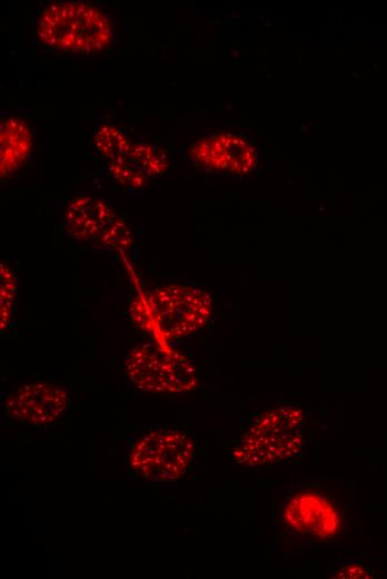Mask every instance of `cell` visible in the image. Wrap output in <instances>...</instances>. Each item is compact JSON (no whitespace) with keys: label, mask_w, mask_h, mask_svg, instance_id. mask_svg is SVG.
Returning a JSON list of instances; mask_svg holds the SVG:
<instances>
[{"label":"cell","mask_w":387,"mask_h":579,"mask_svg":"<svg viewBox=\"0 0 387 579\" xmlns=\"http://www.w3.org/2000/svg\"><path fill=\"white\" fill-rule=\"evenodd\" d=\"M115 22L103 8L80 1H62L46 8L37 23L40 42L54 51L92 53L106 49Z\"/></svg>","instance_id":"cell-2"},{"label":"cell","mask_w":387,"mask_h":579,"mask_svg":"<svg viewBox=\"0 0 387 579\" xmlns=\"http://www.w3.org/2000/svg\"><path fill=\"white\" fill-rule=\"evenodd\" d=\"M125 158H127L148 179L161 175L168 167L166 154L153 145H132Z\"/></svg>","instance_id":"cell-11"},{"label":"cell","mask_w":387,"mask_h":579,"mask_svg":"<svg viewBox=\"0 0 387 579\" xmlns=\"http://www.w3.org/2000/svg\"><path fill=\"white\" fill-rule=\"evenodd\" d=\"M95 149L110 161L128 155L131 144L115 126H102L93 138Z\"/></svg>","instance_id":"cell-13"},{"label":"cell","mask_w":387,"mask_h":579,"mask_svg":"<svg viewBox=\"0 0 387 579\" xmlns=\"http://www.w3.org/2000/svg\"><path fill=\"white\" fill-rule=\"evenodd\" d=\"M16 294L14 277L9 268L1 265V328L7 326Z\"/></svg>","instance_id":"cell-15"},{"label":"cell","mask_w":387,"mask_h":579,"mask_svg":"<svg viewBox=\"0 0 387 579\" xmlns=\"http://www.w3.org/2000/svg\"><path fill=\"white\" fill-rule=\"evenodd\" d=\"M305 422V413L296 406H280L258 414L251 420L261 426L295 431L300 430Z\"/></svg>","instance_id":"cell-12"},{"label":"cell","mask_w":387,"mask_h":579,"mask_svg":"<svg viewBox=\"0 0 387 579\" xmlns=\"http://www.w3.org/2000/svg\"><path fill=\"white\" fill-rule=\"evenodd\" d=\"M212 310L209 293L191 285H163L137 295L130 304L131 320L155 342L169 344L187 337L208 322Z\"/></svg>","instance_id":"cell-1"},{"label":"cell","mask_w":387,"mask_h":579,"mask_svg":"<svg viewBox=\"0 0 387 579\" xmlns=\"http://www.w3.org/2000/svg\"><path fill=\"white\" fill-rule=\"evenodd\" d=\"M32 149L30 127L14 116L1 121L0 170L7 177L20 168Z\"/></svg>","instance_id":"cell-10"},{"label":"cell","mask_w":387,"mask_h":579,"mask_svg":"<svg viewBox=\"0 0 387 579\" xmlns=\"http://www.w3.org/2000/svg\"><path fill=\"white\" fill-rule=\"evenodd\" d=\"M345 520L344 503L330 485L299 483L285 491L281 521L294 539L330 543L343 534Z\"/></svg>","instance_id":"cell-3"},{"label":"cell","mask_w":387,"mask_h":579,"mask_svg":"<svg viewBox=\"0 0 387 579\" xmlns=\"http://www.w3.org/2000/svg\"><path fill=\"white\" fill-rule=\"evenodd\" d=\"M109 173L115 181L131 188H139L148 181V178L125 157L111 160Z\"/></svg>","instance_id":"cell-14"},{"label":"cell","mask_w":387,"mask_h":579,"mask_svg":"<svg viewBox=\"0 0 387 579\" xmlns=\"http://www.w3.org/2000/svg\"><path fill=\"white\" fill-rule=\"evenodd\" d=\"M192 160L210 171L246 174L257 165L255 149L240 137L220 134L194 145Z\"/></svg>","instance_id":"cell-9"},{"label":"cell","mask_w":387,"mask_h":579,"mask_svg":"<svg viewBox=\"0 0 387 579\" xmlns=\"http://www.w3.org/2000/svg\"><path fill=\"white\" fill-rule=\"evenodd\" d=\"M195 458L196 444L188 433L162 428L145 432L132 442L128 467L139 479L169 482L185 475Z\"/></svg>","instance_id":"cell-4"},{"label":"cell","mask_w":387,"mask_h":579,"mask_svg":"<svg viewBox=\"0 0 387 579\" xmlns=\"http://www.w3.org/2000/svg\"><path fill=\"white\" fill-rule=\"evenodd\" d=\"M69 409V395L58 384L33 382L19 387L4 402V413L13 422L46 426Z\"/></svg>","instance_id":"cell-8"},{"label":"cell","mask_w":387,"mask_h":579,"mask_svg":"<svg viewBox=\"0 0 387 579\" xmlns=\"http://www.w3.org/2000/svg\"><path fill=\"white\" fill-rule=\"evenodd\" d=\"M326 576L328 578H348V579H368L371 578L370 568L363 561L353 560V561H344L337 562L336 567H331Z\"/></svg>","instance_id":"cell-16"},{"label":"cell","mask_w":387,"mask_h":579,"mask_svg":"<svg viewBox=\"0 0 387 579\" xmlns=\"http://www.w3.org/2000/svg\"><path fill=\"white\" fill-rule=\"evenodd\" d=\"M302 448L300 430L270 429L250 422L231 454L241 465L260 467L294 460L300 455Z\"/></svg>","instance_id":"cell-7"},{"label":"cell","mask_w":387,"mask_h":579,"mask_svg":"<svg viewBox=\"0 0 387 579\" xmlns=\"http://www.w3.org/2000/svg\"><path fill=\"white\" fill-rule=\"evenodd\" d=\"M62 226L75 241L115 251L126 230V223L96 196L71 199L63 212Z\"/></svg>","instance_id":"cell-6"},{"label":"cell","mask_w":387,"mask_h":579,"mask_svg":"<svg viewBox=\"0 0 387 579\" xmlns=\"http://www.w3.org/2000/svg\"><path fill=\"white\" fill-rule=\"evenodd\" d=\"M126 375L139 390L150 393H180L197 385L192 363L169 344L157 342L135 346L126 359Z\"/></svg>","instance_id":"cell-5"}]
</instances>
